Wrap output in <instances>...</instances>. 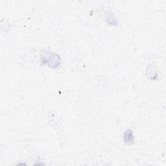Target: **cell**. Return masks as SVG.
<instances>
[{
    "label": "cell",
    "instance_id": "cell-1",
    "mask_svg": "<svg viewBox=\"0 0 166 166\" xmlns=\"http://www.w3.org/2000/svg\"><path fill=\"white\" fill-rule=\"evenodd\" d=\"M124 141L128 144H132L133 143L134 136L131 129H127L124 133Z\"/></svg>",
    "mask_w": 166,
    "mask_h": 166
}]
</instances>
